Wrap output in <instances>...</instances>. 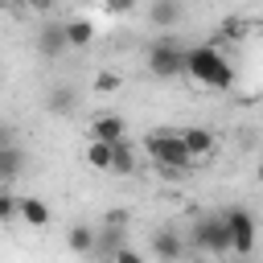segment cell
Here are the masks:
<instances>
[{
  "label": "cell",
  "instance_id": "cell-22",
  "mask_svg": "<svg viewBox=\"0 0 263 263\" xmlns=\"http://www.w3.org/2000/svg\"><path fill=\"white\" fill-rule=\"evenodd\" d=\"M132 4H136V0H103V8H107V12H115V16L132 12Z\"/></svg>",
  "mask_w": 263,
  "mask_h": 263
},
{
  "label": "cell",
  "instance_id": "cell-18",
  "mask_svg": "<svg viewBox=\"0 0 263 263\" xmlns=\"http://www.w3.org/2000/svg\"><path fill=\"white\" fill-rule=\"evenodd\" d=\"M107 263H148V255H144V251H136L132 242H123V247H119V251H115Z\"/></svg>",
  "mask_w": 263,
  "mask_h": 263
},
{
  "label": "cell",
  "instance_id": "cell-1",
  "mask_svg": "<svg viewBox=\"0 0 263 263\" xmlns=\"http://www.w3.org/2000/svg\"><path fill=\"white\" fill-rule=\"evenodd\" d=\"M185 74L205 86V90H230L234 86V66L218 45H193L185 49Z\"/></svg>",
  "mask_w": 263,
  "mask_h": 263
},
{
  "label": "cell",
  "instance_id": "cell-2",
  "mask_svg": "<svg viewBox=\"0 0 263 263\" xmlns=\"http://www.w3.org/2000/svg\"><path fill=\"white\" fill-rule=\"evenodd\" d=\"M140 144H144L148 160H152L160 173H173V177H181V173H193V160H189V152L181 148L177 132H168V127H156V132H148Z\"/></svg>",
  "mask_w": 263,
  "mask_h": 263
},
{
  "label": "cell",
  "instance_id": "cell-11",
  "mask_svg": "<svg viewBox=\"0 0 263 263\" xmlns=\"http://www.w3.org/2000/svg\"><path fill=\"white\" fill-rule=\"evenodd\" d=\"M62 33H66V49H86V45L95 41V25H90L86 16H70V21H62Z\"/></svg>",
  "mask_w": 263,
  "mask_h": 263
},
{
  "label": "cell",
  "instance_id": "cell-7",
  "mask_svg": "<svg viewBox=\"0 0 263 263\" xmlns=\"http://www.w3.org/2000/svg\"><path fill=\"white\" fill-rule=\"evenodd\" d=\"M90 140H95V144H119V140H127V119L115 115V111L95 115V119H90Z\"/></svg>",
  "mask_w": 263,
  "mask_h": 263
},
{
  "label": "cell",
  "instance_id": "cell-13",
  "mask_svg": "<svg viewBox=\"0 0 263 263\" xmlns=\"http://www.w3.org/2000/svg\"><path fill=\"white\" fill-rule=\"evenodd\" d=\"M66 247H70L74 255H90V251H95V226L74 222V226L66 230Z\"/></svg>",
  "mask_w": 263,
  "mask_h": 263
},
{
  "label": "cell",
  "instance_id": "cell-23",
  "mask_svg": "<svg viewBox=\"0 0 263 263\" xmlns=\"http://www.w3.org/2000/svg\"><path fill=\"white\" fill-rule=\"evenodd\" d=\"M103 226H127V210H111Z\"/></svg>",
  "mask_w": 263,
  "mask_h": 263
},
{
  "label": "cell",
  "instance_id": "cell-16",
  "mask_svg": "<svg viewBox=\"0 0 263 263\" xmlns=\"http://www.w3.org/2000/svg\"><path fill=\"white\" fill-rule=\"evenodd\" d=\"M86 164L99 168V173H111V144H86Z\"/></svg>",
  "mask_w": 263,
  "mask_h": 263
},
{
  "label": "cell",
  "instance_id": "cell-14",
  "mask_svg": "<svg viewBox=\"0 0 263 263\" xmlns=\"http://www.w3.org/2000/svg\"><path fill=\"white\" fill-rule=\"evenodd\" d=\"M21 173H25V148H21V144L0 148V181H12V177H21Z\"/></svg>",
  "mask_w": 263,
  "mask_h": 263
},
{
  "label": "cell",
  "instance_id": "cell-9",
  "mask_svg": "<svg viewBox=\"0 0 263 263\" xmlns=\"http://www.w3.org/2000/svg\"><path fill=\"white\" fill-rule=\"evenodd\" d=\"M152 259L156 263H181L185 259V238L177 230H152Z\"/></svg>",
  "mask_w": 263,
  "mask_h": 263
},
{
  "label": "cell",
  "instance_id": "cell-15",
  "mask_svg": "<svg viewBox=\"0 0 263 263\" xmlns=\"http://www.w3.org/2000/svg\"><path fill=\"white\" fill-rule=\"evenodd\" d=\"M136 168V148H132V140H119V144H111V173H132Z\"/></svg>",
  "mask_w": 263,
  "mask_h": 263
},
{
  "label": "cell",
  "instance_id": "cell-8",
  "mask_svg": "<svg viewBox=\"0 0 263 263\" xmlns=\"http://www.w3.org/2000/svg\"><path fill=\"white\" fill-rule=\"evenodd\" d=\"M16 218L29 226V230H45L49 222H53V210H49V201L45 197H16Z\"/></svg>",
  "mask_w": 263,
  "mask_h": 263
},
{
  "label": "cell",
  "instance_id": "cell-24",
  "mask_svg": "<svg viewBox=\"0 0 263 263\" xmlns=\"http://www.w3.org/2000/svg\"><path fill=\"white\" fill-rule=\"evenodd\" d=\"M8 144H16V136H12L8 123H0V148H8Z\"/></svg>",
  "mask_w": 263,
  "mask_h": 263
},
{
  "label": "cell",
  "instance_id": "cell-19",
  "mask_svg": "<svg viewBox=\"0 0 263 263\" xmlns=\"http://www.w3.org/2000/svg\"><path fill=\"white\" fill-rule=\"evenodd\" d=\"M218 33H222V37H230V41H242V33H247V21H238V16H226V21L218 25Z\"/></svg>",
  "mask_w": 263,
  "mask_h": 263
},
{
  "label": "cell",
  "instance_id": "cell-4",
  "mask_svg": "<svg viewBox=\"0 0 263 263\" xmlns=\"http://www.w3.org/2000/svg\"><path fill=\"white\" fill-rule=\"evenodd\" d=\"M222 222H226V234H230V255H242L247 259L255 251V214L247 205H230L222 214Z\"/></svg>",
  "mask_w": 263,
  "mask_h": 263
},
{
  "label": "cell",
  "instance_id": "cell-12",
  "mask_svg": "<svg viewBox=\"0 0 263 263\" xmlns=\"http://www.w3.org/2000/svg\"><path fill=\"white\" fill-rule=\"evenodd\" d=\"M37 53H41V58H62V53H66V33H62V25H45V29L37 33Z\"/></svg>",
  "mask_w": 263,
  "mask_h": 263
},
{
  "label": "cell",
  "instance_id": "cell-10",
  "mask_svg": "<svg viewBox=\"0 0 263 263\" xmlns=\"http://www.w3.org/2000/svg\"><path fill=\"white\" fill-rule=\"evenodd\" d=\"M181 16H185L181 0H152V4H148V21H152L156 29H164V33H173V29L181 25Z\"/></svg>",
  "mask_w": 263,
  "mask_h": 263
},
{
  "label": "cell",
  "instance_id": "cell-21",
  "mask_svg": "<svg viewBox=\"0 0 263 263\" xmlns=\"http://www.w3.org/2000/svg\"><path fill=\"white\" fill-rule=\"evenodd\" d=\"M74 107V90H53L49 95V111H70Z\"/></svg>",
  "mask_w": 263,
  "mask_h": 263
},
{
  "label": "cell",
  "instance_id": "cell-3",
  "mask_svg": "<svg viewBox=\"0 0 263 263\" xmlns=\"http://www.w3.org/2000/svg\"><path fill=\"white\" fill-rule=\"evenodd\" d=\"M148 74L152 78H181L185 74V45L173 33H160L148 45Z\"/></svg>",
  "mask_w": 263,
  "mask_h": 263
},
{
  "label": "cell",
  "instance_id": "cell-17",
  "mask_svg": "<svg viewBox=\"0 0 263 263\" xmlns=\"http://www.w3.org/2000/svg\"><path fill=\"white\" fill-rule=\"evenodd\" d=\"M119 86H123V78H119L115 70H99V74H95V90H99V95H115Z\"/></svg>",
  "mask_w": 263,
  "mask_h": 263
},
{
  "label": "cell",
  "instance_id": "cell-6",
  "mask_svg": "<svg viewBox=\"0 0 263 263\" xmlns=\"http://www.w3.org/2000/svg\"><path fill=\"white\" fill-rule=\"evenodd\" d=\"M177 140H181V148L189 152V160H193V164H201V160H210V156L218 152V136H214L210 127H201V123L181 127V132H177Z\"/></svg>",
  "mask_w": 263,
  "mask_h": 263
},
{
  "label": "cell",
  "instance_id": "cell-5",
  "mask_svg": "<svg viewBox=\"0 0 263 263\" xmlns=\"http://www.w3.org/2000/svg\"><path fill=\"white\" fill-rule=\"evenodd\" d=\"M193 247L205 251V255H230V234H226L222 214H218V218H201V222L193 226Z\"/></svg>",
  "mask_w": 263,
  "mask_h": 263
},
{
  "label": "cell",
  "instance_id": "cell-20",
  "mask_svg": "<svg viewBox=\"0 0 263 263\" xmlns=\"http://www.w3.org/2000/svg\"><path fill=\"white\" fill-rule=\"evenodd\" d=\"M16 218V193L0 189V222H12Z\"/></svg>",
  "mask_w": 263,
  "mask_h": 263
}]
</instances>
